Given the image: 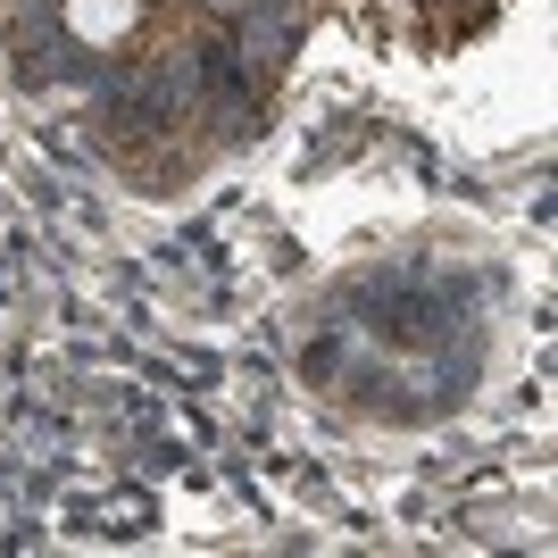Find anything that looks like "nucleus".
Masks as SVG:
<instances>
[{"instance_id": "nucleus-1", "label": "nucleus", "mask_w": 558, "mask_h": 558, "mask_svg": "<svg viewBox=\"0 0 558 558\" xmlns=\"http://www.w3.org/2000/svg\"><path fill=\"white\" fill-rule=\"evenodd\" d=\"M125 25H134V0H68V34L84 43H125Z\"/></svg>"}]
</instances>
